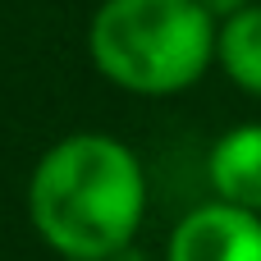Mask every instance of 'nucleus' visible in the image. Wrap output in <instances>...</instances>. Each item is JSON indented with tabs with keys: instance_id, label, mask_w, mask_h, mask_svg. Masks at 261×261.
<instances>
[{
	"instance_id": "39448f33",
	"label": "nucleus",
	"mask_w": 261,
	"mask_h": 261,
	"mask_svg": "<svg viewBox=\"0 0 261 261\" xmlns=\"http://www.w3.org/2000/svg\"><path fill=\"white\" fill-rule=\"evenodd\" d=\"M216 64L225 69V78H229L239 92L261 96V0L243 5L239 14H229V18L220 23Z\"/></svg>"
},
{
	"instance_id": "f03ea898",
	"label": "nucleus",
	"mask_w": 261,
	"mask_h": 261,
	"mask_svg": "<svg viewBox=\"0 0 261 261\" xmlns=\"http://www.w3.org/2000/svg\"><path fill=\"white\" fill-rule=\"evenodd\" d=\"M220 18L202 0H101L87 18L92 69L133 96H179L206 78Z\"/></svg>"
},
{
	"instance_id": "423d86ee",
	"label": "nucleus",
	"mask_w": 261,
	"mask_h": 261,
	"mask_svg": "<svg viewBox=\"0 0 261 261\" xmlns=\"http://www.w3.org/2000/svg\"><path fill=\"white\" fill-rule=\"evenodd\" d=\"M202 5H206V9H211V14L225 23L229 14H239V9H243V5H252V0H202Z\"/></svg>"
},
{
	"instance_id": "f257e3e1",
	"label": "nucleus",
	"mask_w": 261,
	"mask_h": 261,
	"mask_svg": "<svg viewBox=\"0 0 261 261\" xmlns=\"http://www.w3.org/2000/svg\"><path fill=\"white\" fill-rule=\"evenodd\" d=\"M147 216V174L128 142L69 133L50 142L28 179V220L64 261H115Z\"/></svg>"
},
{
	"instance_id": "20e7f679",
	"label": "nucleus",
	"mask_w": 261,
	"mask_h": 261,
	"mask_svg": "<svg viewBox=\"0 0 261 261\" xmlns=\"http://www.w3.org/2000/svg\"><path fill=\"white\" fill-rule=\"evenodd\" d=\"M206 174L216 197L261 211V124H234L229 133H220L211 142Z\"/></svg>"
},
{
	"instance_id": "7ed1b4c3",
	"label": "nucleus",
	"mask_w": 261,
	"mask_h": 261,
	"mask_svg": "<svg viewBox=\"0 0 261 261\" xmlns=\"http://www.w3.org/2000/svg\"><path fill=\"white\" fill-rule=\"evenodd\" d=\"M165 261H261V211L225 197L193 206L170 229Z\"/></svg>"
}]
</instances>
